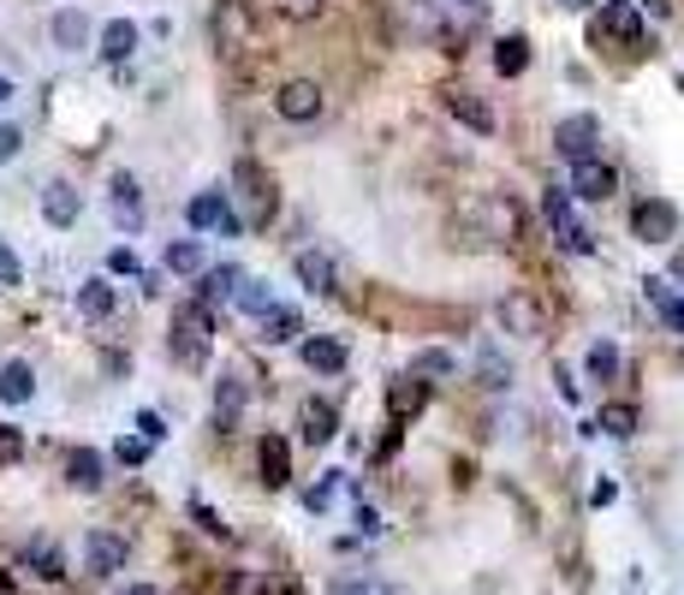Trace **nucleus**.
<instances>
[{
    "label": "nucleus",
    "mask_w": 684,
    "mask_h": 595,
    "mask_svg": "<svg viewBox=\"0 0 684 595\" xmlns=\"http://www.w3.org/2000/svg\"><path fill=\"white\" fill-rule=\"evenodd\" d=\"M209 339H214V310H202V303L191 298V303H179L173 310V358L185 363V370H197L202 358H209Z\"/></svg>",
    "instance_id": "1"
},
{
    "label": "nucleus",
    "mask_w": 684,
    "mask_h": 595,
    "mask_svg": "<svg viewBox=\"0 0 684 595\" xmlns=\"http://www.w3.org/2000/svg\"><path fill=\"white\" fill-rule=\"evenodd\" d=\"M542 214H548L554 238H560V250H572V257H589L595 250V233L572 214V191L565 185H548V197H542Z\"/></svg>",
    "instance_id": "2"
},
{
    "label": "nucleus",
    "mask_w": 684,
    "mask_h": 595,
    "mask_svg": "<svg viewBox=\"0 0 684 595\" xmlns=\"http://www.w3.org/2000/svg\"><path fill=\"white\" fill-rule=\"evenodd\" d=\"M233 185H238V197H245L250 226H269L274 214H281V185H274L257 161H238V168H233Z\"/></svg>",
    "instance_id": "3"
},
{
    "label": "nucleus",
    "mask_w": 684,
    "mask_h": 595,
    "mask_svg": "<svg viewBox=\"0 0 684 595\" xmlns=\"http://www.w3.org/2000/svg\"><path fill=\"white\" fill-rule=\"evenodd\" d=\"M185 221H191L197 233H221V238L245 233V221H238V209H233V197H226V191H197L191 202H185Z\"/></svg>",
    "instance_id": "4"
},
{
    "label": "nucleus",
    "mask_w": 684,
    "mask_h": 595,
    "mask_svg": "<svg viewBox=\"0 0 684 595\" xmlns=\"http://www.w3.org/2000/svg\"><path fill=\"white\" fill-rule=\"evenodd\" d=\"M322 108H327V96H322V84H315V78H286L281 90H274V113H281L286 125L322 120Z\"/></svg>",
    "instance_id": "5"
},
{
    "label": "nucleus",
    "mask_w": 684,
    "mask_h": 595,
    "mask_svg": "<svg viewBox=\"0 0 684 595\" xmlns=\"http://www.w3.org/2000/svg\"><path fill=\"white\" fill-rule=\"evenodd\" d=\"M595 144H601V120H595V113H565V120L554 125V156H565L572 168L595 156Z\"/></svg>",
    "instance_id": "6"
},
{
    "label": "nucleus",
    "mask_w": 684,
    "mask_h": 595,
    "mask_svg": "<svg viewBox=\"0 0 684 595\" xmlns=\"http://www.w3.org/2000/svg\"><path fill=\"white\" fill-rule=\"evenodd\" d=\"M631 233H637L643 245H667V238L679 233V209L667 197H643L637 209H631Z\"/></svg>",
    "instance_id": "7"
},
{
    "label": "nucleus",
    "mask_w": 684,
    "mask_h": 595,
    "mask_svg": "<svg viewBox=\"0 0 684 595\" xmlns=\"http://www.w3.org/2000/svg\"><path fill=\"white\" fill-rule=\"evenodd\" d=\"M595 42H643V12L637 7H631V0H607V7H601V18H595Z\"/></svg>",
    "instance_id": "8"
},
{
    "label": "nucleus",
    "mask_w": 684,
    "mask_h": 595,
    "mask_svg": "<svg viewBox=\"0 0 684 595\" xmlns=\"http://www.w3.org/2000/svg\"><path fill=\"white\" fill-rule=\"evenodd\" d=\"M214 48H221V54L250 48V7L245 0H221V7H214Z\"/></svg>",
    "instance_id": "9"
},
{
    "label": "nucleus",
    "mask_w": 684,
    "mask_h": 595,
    "mask_svg": "<svg viewBox=\"0 0 684 595\" xmlns=\"http://www.w3.org/2000/svg\"><path fill=\"white\" fill-rule=\"evenodd\" d=\"M125 554H132V542H125L120 530H90V536H84V566H90L96 578L120 572V566H125Z\"/></svg>",
    "instance_id": "10"
},
{
    "label": "nucleus",
    "mask_w": 684,
    "mask_h": 595,
    "mask_svg": "<svg viewBox=\"0 0 684 595\" xmlns=\"http://www.w3.org/2000/svg\"><path fill=\"white\" fill-rule=\"evenodd\" d=\"M565 191L584 197V202H607V197L619 191V173L607 168L601 156H589V161H577V168H572V185H565Z\"/></svg>",
    "instance_id": "11"
},
{
    "label": "nucleus",
    "mask_w": 684,
    "mask_h": 595,
    "mask_svg": "<svg viewBox=\"0 0 684 595\" xmlns=\"http://www.w3.org/2000/svg\"><path fill=\"white\" fill-rule=\"evenodd\" d=\"M500 327L518 339H542V303L530 293H506L500 298Z\"/></svg>",
    "instance_id": "12"
},
{
    "label": "nucleus",
    "mask_w": 684,
    "mask_h": 595,
    "mask_svg": "<svg viewBox=\"0 0 684 595\" xmlns=\"http://www.w3.org/2000/svg\"><path fill=\"white\" fill-rule=\"evenodd\" d=\"M293 274H298L303 293H334V286H339V269H334V257H327V250H298V257H293Z\"/></svg>",
    "instance_id": "13"
},
{
    "label": "nucleus",
    "mask_w": 684,
    "mask_h": 595,
    "mask_svg": "<svg viewBox=\"0 0 684 595\" xmlns=\"http://www.w3.org/2000/svg\"><path fill=\"white\" fill-rule=\"evenodd\" d=\"M447 113H452L459 125H471L476 137H494V125H500V120H494V108H488L476 90H447Z\"/></svg>",
    "instance_id": "14"
},
{
    "label": "nucleus",
    "mask_w": 684,
    "mask_h": 595,
    "mask_svg": "<svg viewBox=\"0 0 684 595\" xmlns=\"http://www.w3.org/2000/svg\"><path fill=\"white\" fill-rule=\"evenodd\" d=\"M66 483L84 488V495H96V488L108 483V459H101L96 447H72L66 453Z\"/></svg>",
    "instance_id": "15"
},
{
    "label": "nucleus",
    "mask_w": 684,
    "mask_h": 595,
    "mask_svg": "<svg viewBox=\"0 0 684 595\" xmlns=\"http://www.w3.org/2000/svg\"><path fill=\"white\" fill-rule=\"evenodd\" d=\"M84 214V197H78V185H66V179H54V185H42V221L48 226H72Z\"/></svg>",
    "instance_id": "16"
},
{
    "label": "nucleus",
    "mask_w": 684,
    "mask_h": 595,
    "mask_svg": "<svg viewBox=\"0 0 684 595\" xmlns=\"http://www.w3.org/2000/svg\"><path fill=\"white\" fill-rule=\"evenodd\" d=\"M238 281H245V269H233V262H221V269H202V274H197V303H202V310H214V303L238 298Z\"/></svg>",
    "instance_id": "17"
},
{
    "label": "nucleus",
    "mask_w": 684,
    "mask_h": 595,
    "mask_svg": "<svg viewBox=\"0 0 684 595\" xmlns=\"http://www.w3.org/2000/svg\"><path fill=\"white\" fill-rule=\"evenodd\" d=\"M298 429H303V441L310 447H327V441L339 435V411H334V399H310L298 411Z\"/></svg>",
    "instance_id": "18"
},
{
    "label": "nucleus",
    "mask_w": 684,
    "mask_h": 595,
    "mask_svg": "<svg viewBox=\"0 0 684 595\" xmlns=\"http://www.w3.org/2000/svg\"><path fill=\"white\" fill-rule=\"evenodd\" d=\"M245 405H250V387L238 382V375H221V382H214V429H238Z\"/></svg>",
    "instance_id": "19"
},
{
    "label": "nucleus",
    "mask_w": 684,
    "mask_h": 595,
    "mask_svg": "<svg viewBox=\"0 0 684 595\" xmlns=\"http://www.w3.org/2000/svg\"><path fill=\"white\" fill-rule=\"evenodd\" d=\"M257 464H262V483H269V488H286V483H293V447H286L281 435H262Z\"/></svg>",
    "instance_id": "20"
},
{
    "label": "nucleus",
    "mask_w": 684,
    "mask_h": 595,
    "mask_svg": "<svg viewBox=\"0 0 684 595\" xmlns=\"http://www.w3.org/2000/svg\"><path fill=\"white\" fill-rule=\"evenodd\" d=\"M108 197H113V214H120V226H125V233H137V226H144V191H137L132 173H113Z\"/></svg>",
    "instance_id": "21"
},
{
    "label": "nucleus",
    "mask_w": 684,
    "mask_h": 595,
    "mask_svg": "<svg viewBox=\"0 0 684 595\" xmlns=\"http://www.w3.org/2000/svg\"><path fill=\"white\" fill-rule=\"evenodd\" d=\"M298 358L310 363L315 375H339V370H346V346H339L334 334H310V339L298 346Z\"/></svg>",
    "instance_id": "22"
},
{
    "label": "nucleus",
    "mask_w": 684,
    "mask_h": 595,
    "mask_svg": "<svg viewBox=\"0 0 684 595\" xmlns=\"http://www.w3.org/2000/svg\"><path fill=\"white\" fill-rule=\"evenodd\" d=\"M132 54H137V24L132 18H108L101 24V60L120 66V60H132Z\"/></svg>",
    "instance_id": "23"
},
{
    "label": "nucleus",
    "mask_w": 684,
    "mask_h": 595,
    "mask_svg": "<svg viewBox=\"0 0 684 595\" xmlns=\"http://www.w3.org/2000/svg\"><path fill=\"white\" fill-rule=\"evenodd\" d=\"M494 72H500V78H524L530 72V36H500V42H494Z\"/></svg>",
    "instance_id": "24"
},
{
    "label": "nucleus",
    "mask_w": 684,
    "mask_h": 595,
    "mask_svg": "<svg viewBox=\"0 0 684 595\" xmlns=\"http://www.w3.org/2000/svg\"><path fill=\"white\" fill-rule=\"evenodd\" d=\"M637 405L631 399H613V405H601V411H595V429H601V435H613V441H631L637 435Z\"/></svg>",
    "instance_id": "25"
},
{
    "label": "nucleus",
    "mask_w": 684,
    "mask_h": 595,
    "mask_svg": "<svg viewBox=\"0 0 684 595\" xmlns=\"http://www.w3.org/2000/svg\"><path fill=\"white\" fill-rule=\"evenodd\" d=\"M423 405H428V382H416V375L387 382V411H393V417H416Z\"/></svg>",
    "instance_id": "26"
},
{
    "label": "nucleus",
    "mask_w": 684,
    "mask_h": 595,
    "mask_svg": "<svg viewBox=\"0 0 684 595\" xmlns=\"http://www.w3.org/2000/svg\"><path fill=\"white\" fill-rule=\"evenodd\" d=\"M36 394V370L24 358H12V363H0V405H24Z\"/></svg>",
    "instance_id": "27"
},
{
    "label": "nucleus",
    "mask_w": 684,
    "mask_h": 595,
    "mask_svg": "<svg viewBox=\"0 0 684 595\" xmlns=\"http://www.w3.org/2000/svg\"><path fill=\"white\" fill-rule=\"evenodd\" d=\"M411 375L416 382H447V375H459V358H452L447 346H423V351H411Z\"/></svg>",
    "instance_id": "28"
},
{
    "label": "nucleus",
    "mask_w": 684,
    "mask_h": 595,
    "mask_svg": "<svg viewBox=\"0 0 684 595\" xmlns=\"http://www.w3.org/2000/svg\"><path fill=\"white\" fill-rule=\"evenodd\" d=\"M257 322H262V339H269V346H286V339L303 334V315L293 310V303H274L269 315H257Z\"/></svg>",
    "instance_id": "29"
},
{
    "label": "nucleus",
    "mask_w": 684,
    "mask_h": 595,
    "mask_svg": "<svg viewBox=\"0 0 684 595\" xmlns=\"http://www.w3.org/2000/svg\"><path fill=\"white\" fill-rule=\"evenodd\" d=\"M619 363H625V358H619V346H613V339H595V346H589V358H584V370H589V382H613V375H619Z\"/></svg>",
    "instance_id": "30"
},
{
    "label": "nucleus",
    "mask_w": 684,
    "mask_h": 595,
    "mask_svg": "<svg viewBox=\"0 0 684 595\" xmlns=\"http://www.w3.org/2000/svg\"><path fill=\"white\" fill-rule=\"evenodd\" d=\"M78 310L90 315V322H108L113 315V286L108 281H84L78 286Z\"/></svg>",
    "instance_id": "31"
},
{
    "label": "nucleus",
    "mask_w": 684,
    "mask_h": 595,
    "mask_svg": "<svg viewBox=\"0 0 684 595\" xmlns=\"http://www.w3.org/2000/svg\"><path fill=\"white\" fill-rule=\"evenodd\" d=\"M24 566H30L36 578H60V572H66V560H60V548H54V542H42V536H36L30 548H24Z\"/></svg>",
    "instance_id": "32"
},
{
    "label": "nucleus",
    "mask_w": 684,
    "mask_h": 595,
    "mask_svg": "<svg viewBox=\"0 0 684 595\" xmlns=\"http://www.w3.org/2000/svg\"><path fill=\"white\" fill-rule=\"evenodd\" d=\"M54 42L60 48H84V42H90V18H84V12H54Z\"/></svg>",
    "instance_id": "33"
},
{
    "label": "nucleus",
    "mask_w": 684,
    "mask_h": 595,
    "mask_svg": "<svg viewBox=\"0 0 684 595\" xmlns=\"http://www.w3.org/2000/svg\"><path fill=\"white\" fill-rule=\"evenodd\" d=\"M238 310H245V315H269L274 310V293H269V281H250V274H245V281H238Z\"/></svg>",
    "instance_id": "34"
},
{
    "label": "nucleus",
    "mask_w": 684,
    "mask_h": 595,
    "mask_svg": "<svg viewBox=\"0 0 684 595\" xmlns=\"http://www.w3.org/2000/svg\"><path fill=\"white\" fill-rule=\"evenodd\" d=\"M167 269H173V274H202V245H197V238L167 245Z\"/></svg>",
    "instance_id": "35"
},
{
    "label": "nucleus",
    "mask_w": 684,
    "mask_h": 595,
    "mask_svg": "<svg viewBox=\"0 0 684 595\" xmlns=\"http://www.w3.org/2000/svg\"><path fill=\"white\" fill-rule=\"evenodd\" d=\"M322 7H327V0H274V12H281V18H293V24L322 18Z\"/></svg>",
    "instance_id": "36"
},
{
    "label": "nucleus",
    "mask_w": 684,
    "mask_h": 595,
    "mask_svg": "<svg viewBox=\"0 0 684 595\" xmlns=\"http://www.w3.org/2000/svg\"><path fill=\"white\" fill-rule=\"evenodd\" d=\"M334 488H339V471H327L322 483L315 488H303V506H310V512H327V500H334Z\"/></svg>",
    "instance_id": "37"
},
{
    "label": "nucleus",
    "mask_w": 684,
    "mask_h": 595,
    "mask_svg": "<svg viewBox=\"0 0 684 595\" xmlns=\"http://www.w3.org/2000/svg\"><path fill=\"white\" fill-rule=\"evenodd\" d=\"M24 281V262H18V250L0 238V286H18Z\"/></svg>",
    "instance_id": "38"
},
{
    "label": "nucleus",
    "mask_w": 684,
    "mask_h": 595,
    "mask_svg": "<svg viewBox=\"0 0 684 595\" xmlns=\"http://www.w3.org/2000/svg\"><path fill=\"white\" fill-rule=\"evenodd\" d=\"M506 382H512V370H506V363H500V351H483V387H506Z\"/></svg>",
    "instance_id": "39"
},
{
    "label": "nucleus",
    "mask_w": 684,
    "mask_h": 595,
    "mask_svg": "<svg viewBox=\"0 0 684 595\" xmlns=\"http://www.w3.org/2000/svg\"><path fill=\"white\" fill-rule=\"evenodd\" d=\"M113 459H120V464H144L149 459V441L144 435H125L120 447H113Z\"/></svg>",
    "instance_id": "40"
},
{
    "label": "nucleus",
    "mask_w": 684,
    "mask_h": 595,
    "mask_svg": "<svg viewBox=\"0 0 684 595\" xmlns=\"http://www.w3.org/2000/svg\"><path fill=\"white\" fill-rule=\"evenodd\" d=\"M24 459V429H0V464H18Z\"/></svg>",
    "instance_id": "41"
},
{
    "label": "nucleus",
    "mask_w": 684,
    "mask_h": 595,
    "mask_svg": "<svg viewBox=\"0 0 684 595\" xmlns=\"http://www.w3.org/2000/svg\"><path fill=\"white\" fill-rule=\"evenodd\" d=\"M137 429H144L149 447H156V441H167V417H161V411H137Z\"/></svg>",
    "instance_id": "42"
},
{
    "label": "nucleus",
    "mask_w": 684,
    "mask_h": 595,
    "mask_svg": "<svg viewBox=\"0 0 684 595\" xmlns=\"http://www.w3.org/2000/svg\"><path fill=\"white\" fill-rule=\"evenodd\" d=\"M191 518L202 530H209V536H226V524H221V512H214V506H202V500H191Z\"/></svg>",
    "instance_id": "43"
},
{
    "label": "nucleus",
    "mask_w": 684,
    "mask_h": 595,
    "mask_svg": "<svg viewBox=\"0 0 684 595\" xmlns=\"http://www.w3.org/2000/svg\"><path fill=\"white\" fill-rule=\"evenodd\" d=\"M382 530H387V524H382V512H375V506H358V536H370V542H375Z\"/></svg>",
    "instance_id": "44"
},
{
    "label": "nucleus",
    "mask_w": 684,
    "mask_h": 595,
    "mask_svg": "<svg viewBox=\"0 0 684 595\" xmlns=\"http://www.w3.org/2000/svg\"><path fill=\"white\" fill-rule=\"evenodd\" d=\"M18 144H24V132H18V125H0V161H12V156H18Z\"/></svg>",
    "instance_id": "45"
},
{
    "label": "nucleus",
    "mask_w": 684,
    "mask_h": 595,
    "mask_svg": "<svg viewBox=\"0 0 684 595\" xmlns=\"http://www.w3.org/2000/svg\"><path fill=\"white\" fill-rule=\"evenodd\" d=\"M613 500H619V488H613V483H607V476H601V483L589 488V506H613Z\"/></svg>",
    "instance_id": "46"
},
{
    "label": "nucleus",
    "mask_w": 684,
    "mask_h": 595,
    "mask_svg": "<svg viewBox=\"0 0 684 595\" xmlns=\"http://www.w3.org/2000/svg\"><path fill=\"white\" fill-rule=\"evenodd\" d=\"M108 269H113V274H137V257H132V250H113Z\"/></svg>",
    "instance_id": "47"
},
{
    "label": "nucleus",
    "mask_w": 684,
    "mask_h": 595,
    "mask_svg": "<svg viewBox=\"0 0 684 595\" xmlns=\"http://www.w3.org/2000/svg\"><path fill=\"white\" fill-rule=\"evenodd\" d=\"M554 382H560V399H572V405H577V382H572V370H554Z\"/></svg>",
    "instance_id": "48"
},
{
    "label": "nucleus",
    "mask_w": 684,
    "mask_h": 595,
    "mask_svg": "<svg viewBox=\"0 0 684 595\" xmlns=\"http://www.w3.org/2000/svg\"><path fill=\"white\" fill-rule=\"evenodd\" d=\"M631 7H649L655 18H667V12H673V0H631Z\"/></svg>",
    "instance_id": "49"
},
{
    "label": "nucleus",
    "mask_w": 684,
    "mask_h": 595,
    "mask_svg": "<svg viewBox=\"0 0 684 595\" xmlns=\"http://www.w3.org/2000/svg\"><path fill=\"white\" fill-rule=\"evenodd\" d=\"M440 7H452V12H483L488 0H440Z\"/></svg>",
    "instance_id": "50"
},
{
    "label": "nucleus",
    "mask_w": 684,
    "mask_h": 595,
    "mask_svg": "<svg viewBox=\"0 0 684 595\" xmlns=\"http://www.w3.org/2000/svg\"><path fill=\"white\" fill-rule=\"evenodd\" d=\"M667 281H673V286H684V245L673 250V274H667Z\"/></svg>",
    "instance_id": "51"
},
{
    "label": "nucleus",
    "mask_w": 684,
    "mask_h": 595,
    "mask_svg": "<svg viewBox=\"0 0 684 595\" xmlns=\"http://www.w3.org/2000/svg\"><path fill=\"white\" fill-rule=\"evenodd\" d=\"M346 595H393V590H382V584H346Z\"/></svg>",
    "instance_id": "52"
},
{
    "label": "nucleus",
    "mask_w": 684,
    "mask_h": 595,
    "mask_svg": "<svg viewBox=\"0 0 684 595\" xmlns=\"http://www.w3.org/2000/svg\"><path fill=\"white\" fill-rule=\"evenodd\" d=\"M560 7H565V12H589L595 0H560Z\"/></svg>",
    "instance_id": "53"
},
{
    "label": "nucleus",
    "mask_w": 684,
    "mask_h": 595,
    "mask_svg": "<svg viewBox=\"0 0 684 595\" xmlns=\"http://www.w3.org/2000/svg\"><path fill=\"white\" fill-rule=\"evenodd\" d=\"M125 595H161L156 584H132V590H125Z\"/></svg>",
    "instance_id": "54"
},
{
    "label": "nucleus",
    "mask_w": 684,
    "mask_h": 595,
    "mask_svg": "<svg viewBox=\"0 0 684 595\" xmlns=\"http://www.w3.org/2000/svg\"><path fill=\"white\" fill-rule=\"evenodd\" d=\"M0 101H12V78H0Z\"/></svg>",
    "instance_id": "55"
},
{
    "label": "nucleus",
    "mask_w": 684,
    "mask_h": 595,
    "mask_svg": "<svg viewBox=\"0 0 684 595\" xmlns=\"http://www.w3.org/2000/svg\"><path fill=\"white\" fill-rule=\"evenodd\" d=\"M7 590H12V584H7V578H0V595H7Z\"/></svg>",
    "instance_id": "56"
}]
</instances>
